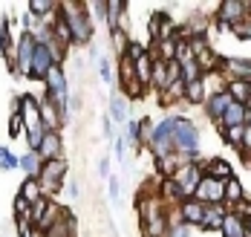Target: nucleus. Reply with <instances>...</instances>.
<instances>
[{
    "label": "nucleus",
    "mask_w": 251,
    "mask_h": 237,
    "mask_svg": "<svg viewBox=\"0 0 251 237\" xmlns=\"http://www.w3.org/2000/svg\"><path fill=\"white\" fill-rule=\"evenodd\" d=\"M228 206H205V217H202V232H220L223 229V220L228 214Z\"/></svg>",
    "instance_id": "21"
},
{
    "label": "nucleus",
    "mask_w": 251,
    "mask_h": 237,
    "mask_svg": "<svg viewBox=\"0 0 251 237\" xmlns=\"http://www.w3.org/2000/svg\"><path fill=\"white\" fill-rule=\"evenodd\" d=\"M246 197H249V194H246L243 183H240L237 177H231V180L226 183V206H228V209H234V206H237V203H243Z\"/></svg>",
    "instance_id": "27"
},
{
    "label": "nucleus",
    "mask_w": 251,
    "mask_h": 237,
    "mask_svg": "<svg viewBox=\"0 0 251 237\" xmlns=\"http://www.w3.org/2000/svg\"><path fill=\"white\" fill-rule=\"evenodd\" d=\"M67 171H70V162L61 157V159H52V162H44V168H41V177H38V183L44 188V197H55V194H61V188L67 185Z\"/></svg>",
    "instance_id": "4"
},
{
    "label": "nucleus",
    "mask_w": 251,
    "mask_h": 237,
    "mask_svg": "<svg viewBox=\"0 0 251 237\" xmlns=\"http://www.w3.org/2000/svg\"><path fill=\"white\" fill-rule=\"evenodd\" d=\"M231 105H234V99L228 96L226 90H217V93H211V96L205 99V105H202V107H205V116H208L214 125H220V122H223V116H226V110Z\"/></svg>",
    "instance_id": "11"
},
{
    "label": "nucleus",
    "mask_w": 251,
    "mask_h": 237,
    "mask_svg": "<svg viewBox=\"0 0 251 237\" xmlns=\"http://www.w3.org/2000/svg\"><path fill=\"white\" fill-rule=\"evenodd\" d=\"M38 157L44 159V162H52V159L64 157V139H61V133L50 131L44 136V142H41V148H38Z\"/></svg>",
    "instance_id": "15"
},
{
    "label": "nucleus",
    "mask_w": 251,
    "mask_h": 237,
    "mask_svg": "<svg viewBox=\"0 0 251 237\" xmlns=\"http://www.w3.org/2000/svg\"><path fill=\"white\" fill-rule=\"evenodd\" d=\"M202 177H205V174H202V162H182L174 171L171 180L179 183V188L185 191V197H194V191H197V185L202 183Z\"/></svg>",
    "instance_id": "9"
},
{
    "label": "nucleus",
    "mask_w": 251,
    "mask_h": 237,
    "mask_svg": "<svg viewBox=\"0 0 251 237\" xmlns=\"http://www.w3.org/2000/svg\"><path fill=\"white\" fill-rule=\"evenodd\" d=\"M125 151H127V139L125 136H116V157L125 159Z\"/></svg>",
    "instance_id": "50"
},
{
    "label": "nucleus",
    "mask_w": 251,
    "mask_h": 237,
    "mask_svg": "<svg viewBox=\"0 0 251 237\" xmlns=\"http://www.w3.org/2000/svg\"><path fill=\"white\" fill-rule=\"evenodd\" d=\"M101 131H104V139H113V119H110V113L101 119Z\"/></svg>",
    "instance_id": "49"
},
{
    "label": "nucleus",
    "mask_w": 251,
    "mask_h": 237,
    "mask_svg": "<svg viewBox=\"0 0 251 237\" xmlns=\"http://www.w3.org/2000/svg\"><path fill=\"white\" fill-rule=\"evenodd\" d=\"M6 50H12V44H9V26L0 24V53H6Z\"/></svg>",
    "instance_id": "48"
},
{
    "label": "nucleus",
    "mask_w": 251,
    "mask_h": 237,
    "mask_svg": "<svg viewBox=\"0 0 251 237\" xmlns=\"http://www.w3.org/2000/svg\"><path fill=\"white\" fill-rule=\"evenodd\" d=\"M139 139H142V119H130L127 122V142L139 148Z\"/></svg>",
    "instance_id": "41"
},
{
    "label": "nucleus",
    "mask_w": 251,
    "mask_h": 237,
    "mask_svg": "<svg viewBox=\"0 0 251 237\" xmlns=\"http://www.w3.org/2000/svg\"><path fill=\"white\" fill-rule=\"evenodd\" d=\"M107 188H110V200H113V203H119V200H122V185H119V180H116V177H110V180H107Z\"/></svg>",
    "instance_id": "46"
},
{
    "label": "nucleus",
    "mask_w": 251,
    "mask_h": 237,
    "mask_svg": "<svg viewBox=\"0 0 251 237\" xmlns=\"http://www.w3.org/2000/svg\"><path fill=\"white\" fill-rule=\"evenodd\" d=\"M136 79H139V84L151 87V79H153V58L151 55H145V58L136 61Z\"/></svg>",
    "instance_id": "31"
},
{
    "label": "nucleus",
    "mask_w": 251,
    "mask_h": 237,
    "mask_svg": "<svg viewBox=\"0 0 251 237\" xmlns=\"http://www.w3.org/2000/svg\"><path fill=\"white\" fill-rule=\"evenodd\" d=\"M202 133L188 116H174V148L182 157H200Z\"/></svg>",
    "instance_id": "3"
},
{
    "label": "nucleus",
    "mask_w": 251,
    "mask_h": 237,
    "mask_svg": "<svg viewBox=\"0 0 251 237\" xmlns=\"http://www.w3.org/2000/svg\"><path fill=\"white\" fill-rule=\"evenodd\" d=\"M159 200H162L165 206L176 209V206H179L182 200H188V197H185V191L179 188V183L168 177V180H162V183H159Z\"/></svg>",
    "instance_id": "19"
},
{
    "label": "nucleus",
    "mask_w": 251,
    "mask_h": 237,
    "mask_svg": "<svg viewBox=\"0 0 251 237\" xmlns=\"http://www.w3.org/2000/svg\"><path fill=\"white\" fill-rule=\"evenodd\" d=\"M226 70L228 73H234L231 79L251 81V58H226Z\"/></svg>",
    "instance_id": "28"
},
{
    "label": "nucleus",
    "mask_w": 251,
    "mask_h": 237,
    "mask_svg": "<svg viewBox=\"0 0 251 237\" xmlns=\"http://www.w3.org/2000/svg\"><path fill=\"white\" fill-rule=\"evenodd\" d=\"M18 197H24L29 206H35L38 200H44V188H41V183L35 177H24V183L18 188Z\"/></svg>",
    "instance_id": "25"
},
{
    "label": "nucleus",
    "mask_w": 251,
    "mask_h": 237,
    "mask_svg": "<svg viewBox=\"0 0 251 237\" xmlns=\"http://www.w3.org/2000/svg\"><path fill=\"white\" fill-rule=\"evenodd\" d=\"M220 235H223V237H251V232H249V223H246L240 214L228 211L226 220H223V229H220Z\"/></svg>",
    "instance_id": "20"
},
{
    "label": "nucleus",
    "mask_w": 251,
    "mask_h": 237,
    "mask_svg": "<svg viewBox=\"0 0 251 237\" xmlns=\"http://www.w3.org/2000/svg\"><path fill=\"white\" fill-rule=\"evenodd\" d=\"M133 79H136V64L127 55H119V84L122 81H133Z\"/></svg>",
    "instance_id": "36"
},
{
    "label": "nucleus",
    "mask_w": 251,
    "mask_h": 237,
    "mask_svg": "<svg viewBox=\"0 0 251 237\" xmlns=\"http://www.w3.org/2000/svg\"><path fill=\"white\" fill-rule=\"evenodd\" d=\"M165 21H168V12H153L151 21H148V32H151V41H162V26H165Z\"/></svg>",
    "instance_id": "33"
},
{
    "label": "nucleus",
    "mask_w": 251,
    "mask_h": 237,
    "mask_svg": "<svg viewBox=\"0 0 251 237\" xmlns=\"http://www.w3.org/2000/svg\"><path fill=\"white\" fill-rule=\"evenodd\" d=\"M38 107H41V119H44V125H47V131H58L70 122V113L67 110H61V107L52 102V96L44 90L41 96H38Z\"/></svg>",
    "instance_id": "7"
},
{
    "label": "nucleus",
    "mask_w": 251,
    "mask_h": 237,
    "mask_svg": "<svg viewBox=\"0 0 251 237\" xmlns=\"http://www.w3.org/2000/svg\"><path fill=\"white\" fill-rule=\"evenodd\" d=\"M249 18H251V0H220L217 21H223L228 26H240Z\"/></svg>",
    "instance_id": "8"
},
{
    "label": "nucleus",
    "mask_w": 251,
    "mask_h": 237,
    "mask_svg": "<svg viewBox=\"0 0 251 237\" xmlns=\"http://www.w3.org/2000/svg\"><path fill=\"white\" fill-rule=\"evenodd\" d=\"M153 131H156V122H151V119H142V139H139V145L151 148V145H153Z\"/></svg>",
    "instance_id": "43"
},
{
    "label": "nucleus",
    "mask_w": 251,
    "mask_h": 237,
    "mask_svg": "<svg viewBox=\"0 0 251 237\" xmlns=\"http://www.w3.org/2000/svg\"><path fill=\"white\" fill-rule=\"evenodd\" d=\"M176 214H179V220H182L185 226H202V217H205V206H202L200 200L188 197V200H182V203L176 206Z\"/></svg>",
    "instance_id": "14"
},
{
    "label": "nucleus",
    "mask_w": 251,
    "mask_h": 237,
    "mask_svg": "<svg viewBox=\"0 0 251 237\" xmlns=\"http://www.w3.org/2000/svg\"><path fill=\"white\" fill-rule=\"evenodd\" d=\"M44 90L52 96V102L61 107V110H67V105H70V79H67V70L64 67H52L50 76L44 79ZM70 113V110H67Z\"/></svg>",
    "instance_id": "5"
},
{
    "label": "nucleus",
    "mask_w": 251,
    "mask_h": 237,
    "mask_svg": "<svg viewBox=\"0 0 251 237\" xmlns=\"http://www.w3.org/2000/svg\"><path fill=\"white\" fill-rule=\"evenodd\" d=\"M246 223H249V232H251V217H249V220H246Z\"/></svg>",
    "instance_id": "56"
},
{
    "label": "nucleus",
    "mask_w": 251,
    "mask_h": 237,
    "mask_svg": "<svg viewBox=\"0 0 251 237\" xmlns=\"http://www.w3.org/2000/svg\"><path fill=\"white\" fill-rule=\"evenodd\" d=\"M174 61H179L182 67L191 64V61H197V55L191 50V41H188V38H179V35H176V58Z\"/></svg>",
    "instance_id": "32"
},
{
    "label": "nucleus",
    "mask_w": 251,
    "mask_h": 237,
    "mask_svg": "<svg viewBox=\"0 0 251 237\" xmlns=\"http://www.w3.org/2000/svg\"><path fill=\"white\" fill-rule=\"evenodd\" d=\"M220 136L226 139L231 148L243 151V136H246V128H220Z\"/></svg>",
    "instance_id": "34"
},
{
    "label": "nucleus",
    "mask_w": 251,
    "mask_h": 237,
    "mask_svg": "<svg viewBox=\"0 0 251 237\" xmlns=\"http://www.w3.org/2000/svg\"><path fill=\"white\" fill-rule=\"evenodd\" d=\"M99 73H101V81H104V84H113V73H110V61H107V58L99 61Z\"/></svg>",
    "instance_id": "47"
},
{
    "label": "nucleus",
    "mask_w": 251,
    "mask_h": 237,
    "mask_svg": "<svg viewBox=\"0 0 251 237\" xmlns=\"http://www.w3.org/2000/svg\"><path fill=\"white\" fill-rule=\"evenodd\" d=\"M70 110H81V99H78V96L70 99Z\"/></svg>",
    "instance_id": "54"
},
{
    "label": "nucleus",
    "mask_w": 251,
    "mask_h": 237,
    "mask_svg": "<svg viewBox=\"0 0 251 237\" xmlns=\"http://www.w3.org/2000/svg\"><path fill=\"white\" fill-rule=\"evenodd\" d=\"M52 67H58V64H55V58H52L50 47L38 44V47H35V55H32V81H44L50 76Z\"/></svg>",
    "instance_id": "12"
},
{
    "label": "nucleus",
    "mask_w": 251,
    "mask_h": 237,
    "mask_svg": "<svg viewBox=\"0 0 251 237\" xmlns=\"http://www.w3.org/2000/svg\"><path fill=\"white\" fill-rule=\"evenodd\" d=\"M197 64H200L202 76H211V73H223V70H226V58H223V55H217L211 47H208L205 53L197 55Z\"/></svg>",
    "instance_id": "23"
},
{
    "label": "nucleus",
    "mask_w": 251,
    "mask_h": 237,
    "mask_svg": "<svg viewBox=\"0 0 251 237\" xmlns=\"http://www.w3.org/2000/svg\"><path fill=\"white\" fill-rule=\"evenodd\" d=\"M58 15L67 21L70 35H73V44H78V47H90L93 44L96 24H93V15L87 12V3H81V0H61Z\"/></svg>",
    "instance_id": "1"
},
{
    "label": "nucleus",
    "mask_w": 251,
    "mask_h": 237,
    "mask_svg": "<svg viewBox=\"0 0 251 237\" xmlns=\"http://www.w3.org/2000/svg\"><path fill=\"white\" fill-rule=\"evenodd\" d=\"M35 35L32 32H21L18 44H15V76L21 79H32V55H35Z\"/></svg>",
    "instance_id": "6"
},
{
    "label": "nucleus",
    "mask_w": 251,
    "mask_h": 237,
    "mask_svg": "<svg viewBox=\"0 0 251 237\" xmlns=\"http://www.w3.org/2000/svg\"><path fill=\"white\" fill-rule=\"evenodd\" d=\"M249 113H251V107L246 105H234L226 110V116H223V122H220V128H246L249 125Z\"/></svg>",
    "instance_id": "22"
},
{
    "label": "nucleus",
    "mask_w": 251,
    "mask_h": 237,
    "mask_svg": "<svg viewBox=\"0 0 251 237\" xmlns=\"http://www.w3.org/2000/svg\"><path fill=\"white\" fill-rule=\"evenodd\" d=\"M223 90H226L237 105L251 107V81H246V79H228Z\"/></svg>",
    "instance_id": "18"
},
{
    "label": "nucleus",
    "mask_w": 251,
    "mask_h": 237,
    "mask_svg": "<svg viewBox=\"0 0 251 237\" xmlns=\"http://www.w3.org/2000/svg\"><path fill=\"white\" fill-rule=\"evenodd\" d=\"M246 128H251V113H249V125H246Z\"/></svg>",
    "instance_id": "55"
},
{
    "label": "nucleus",
    "mask_w": 251,
    "mask_h": 237,
    "mask_svg": "<svg viewBox=\"0 0 251 237\" xmlns=\"http://www.w3.org/2000/svg\"><path fill=\"white\" fill-rule=\"evenodd\" d=\"M165 237H191V226H185L182 220H176V223H171V229H168Z\"/></svg>",
    "instance_id": "45"
},
{
    "label": "nucleus",
    "mask_w": 251,
    "mask_h": 237,
    "mask_svg": "<svg viewBox=\"0 0 251 237\" xmlns=\"http://www.w3.org/2000/svg\"><path fill=\"white\" fill-rule=\"evenodd\" d=\"M44 237H75V214L70 209H64V217L44 232Z\"/></svg>",
    "instance_id": "24"
},
{
    "label": "nucleus",
    "mask_w": 251,
    "mask_h": 237,
    "mask_svg": "<svg viewBox=\"0 0 251 237\" xmlns=\"http://www.w3.org/2000/svg\"><path fill=\"white\" fill-rule=\"evenodd\" d=\"M194 200H200L202 206H226V183L202 177V183L194 191Z\"/></svg>",
    "instance_id": "10"
},
{
    "label": "nucleus",
    "mask_w": 251,
    "mask_h": 237,
    "mask_svg": "<svg viewBox=\"0 0 251 237\" xmlns=\"http://www.w3.org/2000/svg\"><path fill=\"white\" fill-rule=\"evenodd\" d=\"M110 41L116 44V53L125 55L127 44H130V35H127V29H119V32H110Z\"/></svg>",
    "instance_id": "42"
},
{
    "label": "nucleus",
    "mask_w": 251,
    "mask_h": 237,
    "mask_svg": "<svg viewBox=\"0 0 251 237\" xmlns=\"http://www.w3.org/2000/svg\"><path fill=\"white\" fill-rule=\"evenodd\" d=\"M119 87H122V93H125L127 99H142V96H145V90H148L145 84H139V79H133V81H122Z\"/></svg>",
    "instance_id": "37"
},
{
    "label": "nucleus",
    "mask_w": 251,
    "mask_h": 237,
    "mask_svg": "<svg viewBox=\"0 0 251 237\" xmlns=\"http://www.w3.org/2000/svg\"><path fill=\"white\" fill-rule=\"evenodd\" d=\"M21 116H24V125H26V142H29V151H38L44 136H47V125L41 119V107H38V96L32 93H24L21 96Z\"/></svg>",
    "instance_id": "2"
},
{
    "label": "nucleus",
    "mask_w": 251,
    "mask_h": 237,
    "mask_svg": "<svg viewBox=\"0 0 251 237\" xmlns=\"http://www.w3.org/2000/svg\"><path fill=\"white\" fill-rule=\"evenodd\" d=\"M99 174L104 177V180H110V157H101V162H99Z\"/></svg>",
    "instance_id": "51"
},
{
    "label": "nucleus",
    "mask_w": 251,
    "mask_h": 237,
    "mask_svg": "<svg viewBox=\"0 0 251 237\" xmlns=\"http://www.w3.org/2000/svg\"><path fill=\"white\" fill-rule=\"evenodd\" d=\"M205 81H194V84H185V102L188 105H205Z\"/></svg>",
    "instance_id": "30"
},
{
    "label": "nucleus",
    "mask_w": 251,
    "mask_h": 237,
    "mask_svg": "<svg viewBox=\"0 0 251 237\" xmlns=\"http://www.w3.org/2000/svg\"><path fill=\"white\" fill-rule=\"evenodd\" d=\"M21 131L26 133L24 116H21V113H12V119H9V136H12V139H18V136H21Z\"/></svg>",
    "instance_id": "44"
},
{
    "label": "nucleus",
    "mask_w": 251,
    "mask_h": 237,
    "mask_svg": "<svg viewBox=\"0 0 251 237\" xmlns=\"http://www.w3.org/2000/svg\"><path fill=\"white\" fill-rule=\"evenodd\" d=\"M202 174L205 177H211V180H220V183H228L231 177H237L234 174V165L223 157H211V159H202Z\"/></svg>",
    "instance_id": "13"
},
{
    "label": "nucleus",
    "mask_w": 251,
    "mask_h": 237,
    "mask_svg": "<svg viewBox=\"0 0 251 237\" xmlns=\"http://www.w3.org/2000/svg\"><path fill=\"white\" fill-rule=\"evenodd\" d=\"M21 171H24V177H41V168H44V159L38 157V151H26L24 157H21V165H18Z\"/></svg>",
    "instance_id": "26"
},
{
    "label": "nucleus",
    "mask_w": 251,
    "mask_h": 237,
    "mask_svg": "<svg viewBox=\"0 0 251 237\" xmlns=\"http://www.w3.org/2000/svg\"><path fill=\"white\" fill-rule=\"evenodd\" d=\"M125 18H127V3L125 0H107V15H104L107 29H110V32L125 29Z\"/></svg>",
    "instance_id": "16"
},
{
    "label": "nucleus",
    "mask_w": 251,
    "mask_h": 237,
    "mask_svg": "<svg viewBox=\"0 0 251 237\" xmlns=\"http://www.w3.org/2000/svg\"><path fill=\"white\" fill-rule=\"evenodd\" d=\"M58 6H61V0H29L26 3L29 18H35L41 24H47V18H55L58 15Z\"/></svg>",
    "instance_id": "17"
},
{
    "label": "nucleus",
    "mask_w": 251,
    "mask_h": 237,
    "mask_svg": "<svg viewBox=\"0 0 251 237\" xmlns=\"http://www.w3.org/2000/svg\"><path fill=\"white\" fill-rule=\"evenodd\" d=\"M182 81H185V84L205 81V76H202V70H200V64H197V61H191V64H185V67H182Z\"/></svg>",
    "instance_id": "38"
},
{
    "label": "nucleus",
    "mask_w": 251,
    "mask_h": 237,
    "mask_svg": "<svg viewBox=\"0 0 251 237\" xmlns=\"http://www.w3.org/2000/svg\"><path fill=\"white\" fill-rule=\"evenodd\" d=\"M125 55H127V58H130V61H133V64H136V61H139V58H145V55H148V47H145V44H139V41H133V38H130V44H127Z\"/></svg>",
    "instance_id": "40"
},
{
    "label": "nucleus",
    "mask_w": 251,
    "mask_h": 237,
    "mask_svg": "<svg viewBox=\"0 0 251 237\" xmlns=\"http://www.w3.org/2000/svg\"><path fill=\"white\" fill-rule=\"evenodd\" d=\"M67 197H70V200H78V183L73 180V177L67 180Z\"/></svg>",
    "instance_id": "52"
},
{
    "label": "nucleus",
    "mask_w": 251,
    "mask_h": 237,
    "mask_svg": "<svg viewBox=\"0 0 251 237\" xmlns=\"http://www.w3.org/2000/svg\"><path fill=\"white\" fill-rule=\"evenodd\" d=\"M18 165H21V157H15L9 148L0 145V171H15Z\"/></svg>",
    "instance_id": "39"
},
{
    "label": "nucleus",
    "mask_w": 251,
    "mask_h": 237,
    "mask_svg": "<svg viewBox=\"0 0 251 237\" xmlns=\"http://www.w3.org/2000/svg\"><path fill=\"white\" fill-rule=\"evenodd\" d=\"M110 119H113L116 125H122L127 119V107H125V99H122V96H113V99H110Z\"/></svg>",
    "instance_id": "35"
},
{
    "label": "nucleus",
    "mask_w": 251,
    "mask_h": 237,
    "mask_svg": "<svg viewBox=\"0 0 251 237\" xmlns=\"http://www.w3.org/2000/svg\"><path fill=\"white\" fill-rule=\"evenodd\" d=\"M217 29H220L223 35H228V32H234V26H228V24H223V21H217Z\"/></svg>",
    "instance_id": "53"
},
{
    "label": "nucleus",
    "mask_w": 251,
    "mask_h": 237,
    "mask_svg": "<svg viewBox=\"0 0 251 237\" xmlns=\"http://www.w3.org/2000/svg\"><path fill=\"white\" fill-rule=\"evenodd\" d=\"M176 102H185V81H174V84L159 96V105H165V107L176 105Z\"/></svg>",
    "instance_id": "29"
}]
</instances>
